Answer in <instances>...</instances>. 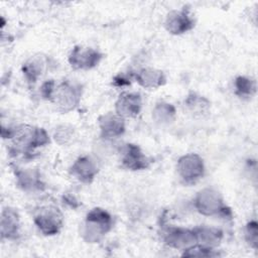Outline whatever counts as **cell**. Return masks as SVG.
I'll use <instances>...</instances> for the list:
<instances>
[{
	"label": "cell",
	"instance_id": "cell-1",
	"mask_svg": "<svg viewBox=\"0 0 258 258\" xmlns=\"http://www.w3.org/2000/svg\"><path fill=\"white\" fill-rule=\"evenodd\" d=\"M6 130L7 134L4 135L3 138L13 140L12 150L16 154L29 153L35 148L49 143V136L47 132L40 127L22 124L14 128H7Z\"/></svg>",
	"mask_w": 258,
	"mask_h": 258
},
{
	"label": "cell",
	"instance_id": "cell-2",
	"mask_svg": "<svg viewBox=\"0 0 258 258\" xmlns=\"http://www.w3.org/2000/svg\"><path fill=\"white\" fill-rule=\"evenodd\" d=\"M113 218L109 212L101 208L92 209L86 216L82 236L87 243H99L112 229Z\"/></svg>",
	"mask_w": 258,
	"mask_h": 258
},
{
	"label": "cell",
	"instance_id": "cell-3",
	"mask_svg": "<svg viewBox=\"0 0 258 258\" xmlns=\"http://www.w3.org/2000/svg\"><path fill=\"white\" fill-rule=\"evenodd\" d=\"M194 207L203 216L232 217V212L230 208L226 206L223 197L213 187H205L199 190L194 199Z\"/></svg>",
	"mask_w": 258,
	"mask_h": 258
},
{
	"label": "cell",
	"instance_id": "cell-4",
	"mask_svg": "<svg viewBox=\"0 0 258 258\" xmlns=\"http://www.w3.org/2000/svg\"><path fill=\"white\" fill-rule=\"evenodd\" d=\"M83 87L80 84L71 81H63L55 85L50 102H52L57 110L62 113L73 111L81 102Z\"/></svg>",
	"mask_w": 258,
	"mask_h": 258
},
{
	"label": "cell",
	"instance_id": "cell-5",
	"mask_svg": "<svg viewBox=\"0 0 258 258\" xmlns=\"http://www.w3.org/2000/svg\"><path fill=\"white\" fill-rule=\"evenodd\" d=\"M33 221L38 230L45 236L56 235L63 225V216L55 206H43L37 209Z\"/></svg>",
	"mask_w": 258,
	"mask_h": 258
},
{
	"label": "cell",
	"instance_id": "cell-6",
	"mask_svg": "<svg viewBox=\"0 0 258 258\" xmlns=\"http://www.w3.org/2000/svg\"><path fill=\"white\" fill-rule=\"evenodd\" d=\"M176 171L184 183H195L205 173L204 160L197 153L184 154L177 160Z\"/></svg>",
	"mask_w": 258,
	"mask_h": 258
},
{
	"label": "cell",
	"instance_id": "cell-7",
	"mask_svg": "<svg viewBox=\"0 0 258 258\" xmlns=\"http://www.w3.org/2000/svg\"><path fill=\"white\" fill-rule=\"evenodd\" d=\"M103 58L99 50L83 45H76L69 54V62L75 70L88 71L97 67Z\"/></svg>",
	"mask_w": 258,
	"mask_h": 258
},
{
	"label": "cell",
	"instance_id": "cell-8",
	"mask_svg": "<svg viewBox=\"0 0 258 258\" xmlns=\"http://www.w3.org/2000/svg\"><path fill=\"white\" fill-rule=\"evenodd\" d=\"M164 243L177 250H187L198 244L195 229L181 227H168L163 234Z\"/></svg>",
	"mask_w": 258,
	"mask_h": 258
},
{
	"label": "cell",
	"instance_id": "cell-9",
	"mask_svg": "<svg viewBox=\"0 0 258 258\" xmlns=\"http://www.w3.org/2000/svg\"><path fill=\"white\" fill-rule=\"evenodd\" d=\"M121 162L127 169L137 171L148 168L151 160L138 145L127 143L121 149Z\"/></svg>",
	"mask_w": 258,
	"mask_h": 258
},
{
	"label": "cell",
	"instance_id": "cell-10",
	"mask_svg": "<svg viewBox=\"0 0 258 258\" xmlns=\"http://www.w3.org/2000/svg\"><path fill=\"white\" fill-rule=\"evenodd\" d=\"M98 172V162L90 155L78 157L70 167V173L84 183L92 182Z\"/></svg>",
	"mask_w": 258,
	"mask_h": 258
},
{
	"label": "cell",
	"instance_id": "cell-11",
	"mask_svg": "<svg viewBox=\"0 0 258 258\" xmlns=\"http://www.w3.org/2000/svg\"><path fill=\"white\" fill-rule=\"evenodd\" d=\"M195 26V20L185 9L171 10L165 18L164 27L165 29L173 34L179 35L191 30Z\"/></svg>",
	"mask_w": 258,
	"mask_h": 258
},
{
	"label": "cell",
	"instance_id": "cell-12",
	"mask_svg": "<svg viewBox=\"0 0 258 258\" xmlns=\"http://www.w3.org/2000/svg\"><path fill=\"white\" fill-rule=\"evenodd\" d=\"M142 109V98L139 93L124 92L115 102V112L121 117L135 118Z\"/></svg>",
	"mask_w": 258,
	"mask_h": 258
},
{
	"label": "cell",
	"instance_id": "cell-13",
	"mask_svg": "<svg viewBox=\"0 0 258 258\" xmlns=\"http://www.w3.org/2000/svg\"><path fill=\"white\" fill-rule=\"evenodd\" d=\"M100 135L105 139L120 137L125 132V119L116 112H108L98 119Z\"/></svg>",
	"mask_w": 258,
	"mask_h": 258
},
{
	"label": "cell",
	"instance_id": "cell-14",
	"mask_svg": "<svg viewBox=\"0 0 258 258\" xmlns=\"http://www.w3.org/2000/svg\"><path fill=\"white\" fill-rule=\"evenodd\" d=\"M20 217L18 212L10 207L4 208L1 213L0 234L1 239L15 240L19 236Z\"/></svg>",
	"mask_w": 258,
	"mask_h": 258
},
{
	"label": "cell",
	"instance_id": "cell-15",
	"mask_svg": "<svg viewBox=\"0 0 258 258\" xmlns=\"http://www.w3.org/2000/svg\"><path fill=\"white\" fill-rule=\"evenodd\" d=\"M136 82L145 89H157L166 83V77L160 70L143 68L134 74Z\"/></svg>",
	"mask_w": 258,
	"mask_h": 258
},
{
	"label": "cell",
	"instance_id": "cell-16",
	"mask_svg": "<svg viewBox=\"0 0 258 258\" xmlns=\"http://www.w3.org/2000/svg\"><path fill=\"white\" fill-rule=\"evenodd\" d=\"M15 176L17 185L25 191L42 190L44 188L40 173L35 169H17L15 171Z\"/></svg>",
	"mask_w": 258,
	"mask_h": 258
},
{
	"label": "cell",
	"instance_id": "cell-17",
	"mask_svg": "<svg viewBox=\"0 0 258 258\" xmlns=\"http://www.w3.org/2000/svg\"><path fill=\"white\" fill-rule=\"evenodd\" d=\"M47 63L48 58L46 56L42 54L33 55L23 63L22 73L26 80L30 84H33L44 73Z\"/></svg>",
	"mask_w": 258,
	"mask_h": 258
},
{
	"label": "cell",
	"instance_id": "cell-18",
	"mask_svg": "<svg viewBox=\"0 0 258 258\" xmlns=\"http://www.w3.org/2000/svg\"><path fill=\"white\" fill-rule=\"evenodd\" d=\"M198 244L215 249L223 239V232L218 228L201 226L195 228Z\"/></svg>",
	"mask_w": 258,
	"mask_h": 258
},
{
	"label": "cell",
	"instance_id": "cell-19",
	"mask_svg": "<svg viewBox=\"0 0 258 258\" xmlns=\"http://www.w3.org/2000/svg\"><path fill=\"white\" fill-rule=\"evenodd\" d=\"M184 106L187 112H189L192 116L204 117L210 112L211 102L204 96L190 93L184 99Z\"/></svg>",
	"mask_w": 258,
	"mask_h": 258
},
{
	"label": "cell",
	"instance_id": "cell-20",
	"mask_svg": "<svg viewBox=\"0 0 258 258\" xmlns=\"http://www.w3.org/2000/svg\"><path fill=\"white\" fill-rule=\"evenodd\" d=\"M175 115V107L172 104L164 101L156 103L152 110L153 120L160 125H166L171 123L174 120Z\"/></svg>",
	"mask_w": 258,
	"mask_h": 258
},
{
	"label": "cell",
	"instance_id": "cell-21",
	"mask_svg": "<svg viewBox=\"0 0 258 258\" xmlns=\"http://www.w3.org/2000/svg\"><path fill=\"white\" fill-rule=\"evenodd\" d=\"M235 94L240 98H251L256 93V82L246 76H238L234 81Z\"/></svg>",
	"mask_w": 258,
	"mask_h": 258
},
{
	"label": "cell",
	"instance_id": "cell-22",
	"mask_svg": "<svg viewBox=\"0 0 258 258\" xmlns=\"http://www.w3.org/2000/svg\"><path fill=\"white\" fill-rule=\"evenodd\" d=\"M53 137L55 142H57L58 144L68 145L73 141V138L75 137V130L72 126L62 124L55 128Z\"/></svg>",
	"mask_w": 258,
	"mask_h": 258
},
{
	"label": "cell",
	"instance_id": "cell-23",
	"mask_svg": "<svg viewBox=\"0 0 258 258\" xmlns=\"http://www.w3.org/2000/svg\"><path fill=\"white\" fill-rule=\"evenodd\" d=\"M220 254L213 248H208L202 245H195L194 247L184 250L182 256L186 257H217Z\"/></svg>",
	"mask_w": 258,
	"mask_h": 258
},
{
	"label": "cell",
	"instance_id": "cell-24",
	"mask_svg": "<svg viewBox=\"0 0 258 258\" xmlns=\"http://www.w3.org/2000/svg\"><path fill=\"white\" fill-rule=\"evenodd\" d=\"M245 239L250 247L257 250L258 248V224L255 220L247 223L245 227Z\"/></svg>",
	"mask_w": 258,
	"mask_h": 258
},
{
	"label": "cell",
	"instance_id": "cell-25",
	"mask_svg": "<svg viewBox=\"0 0 258 258\" xmlns=\"http://www.w3.org/2000/svg\"><path fill=\"white\" fill-rule=\"evenodd\" d=\"M55 88V82L53 80L45 81L40 87V95L43 99L50 101Z\"/></svg>",
	"mask_w": 258,
	"mask_h": 258
},
{
	"label": "cell",
	"instance_id": "cell-26",
	"mask_svg": "<svg viewBox=\"0 0 258 258\" xmlns=\"http://www.w3.org/2000/svg\"><path fill=\"white\" fill-rule=\"evenodd\" d=\"M131 78H134V74H132L130 77L125 76V75H118L117 77H115L114 79V84L116 86H125V85H129L130 84V80Z\"/></svg>",
	"mask_w": 258,
	"mask_h": 258
}]
</instances>
